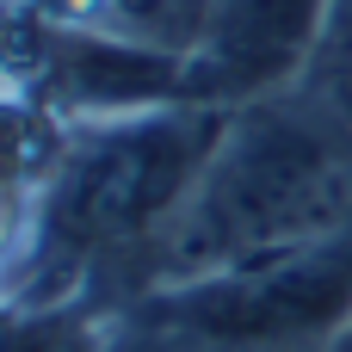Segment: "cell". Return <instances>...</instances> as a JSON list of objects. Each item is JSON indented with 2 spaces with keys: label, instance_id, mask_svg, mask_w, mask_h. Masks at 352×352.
Returning <instances> with one entry per match:
<instances>
[{
  "label": "cell",
  "instance_id": "obj_1",
  "mask_svg": "<svg viewBox=\"0 0 352 352\" xmlns=\"http://www.w3.org/2000/svg\"><path fill=\"white\" fill-rule=\"evenodd\" d=\"M223 124L229 111L192 99L74 124L37 179L25 248L0 272V303L19 316L68 309L111 272H130L142 291V266L192 198Z\"/></svg>",
  "mask_w": 352,
  "mask_h": 352
},
{
  "label": "cell",
  "instance_id": "obj_2",
  "mask_svg": "<svg viewBox=\"0 0 352 352\" xmlns=\"http://www.w3.org/2000/svg\"><path fill=\"white\" fill-rule=\"evenodd\" d=\"M352 229V136L297 87L229 111L192 198L155 241L142 291L266 266Z\"/></svg>",
  "mask_w": 352,
  "mask_h": 352
},
{
  "label": "cell",
  "instance_id": "obj_3",
  "mask_svg": "<svg viewBox=\"0 0 352 352\" xmlns=\"http://www.w3.org/2000/svg\"><path fill=\"white\" fill-rule=\"evenodd\" d=\"M334 0H223L204 43L186 56V99L241 111L303 87Z\"/></svg>",
  "mask_w": 352,
  "mask_h": 352
},
{
  "label": "cell",
  "instance_id": "obj_4",
  "mask_svg": "<svg viewBox=\"0 0 352 352\" xmlns=\"http://www.w3.org/2000/svg\"><path fill=\"white\" fill-rule=\"evenodd\" d=\"M111 6H118V37L124 43L186 62L204 43V31H210L223 0H111Z\"/></svg>",
  "mask_w": 352,
  "mask_h": 352
},
{
  "label": "cell",
  "instance_id": "obj_5",
  "mask_svg": "<svg viewBox=\"0 0 352 352\" xmlns=\"http://www.w3.org/2000/svg\"><path fill=\"white\" fill-rule=\"evenodd\" d=\"M303 99H316L340 130L352 136V0H334L328 6V31L316 43V62L297 87Z\"/></svg>",
  "mask_w": 352,
  "mask_h": 352
},
{
  "label": "cell",
  "instance_id": "obj_6",
  "mask_svg": "<svg viewBox=\"0 0 352 352\" xmlns=\"http://www.w3.org/2000/svg\"><path fill=\"white\" fill-rule=\"evenodd\" d=\"M0 352H105V328L93 316H80L74 303L68 309H31L0 334Z\"/></svg>",
  "mask_w": 352,
  "mask_h": 352
},
{
  "label": "cell",
  "instance_id": "obj_7",
  "mask_svg": "<svg viewBox=\"0 0 352 352\" xmlns=\"http://www.w3.org/2000/svg\"><path fill=\"white\" fill-rule=\"evenodd\" d=\"M322 352H352V316L334 328V334H328V346H322Z\"/></svg>",
  "mask_w": 352,
  "mask_h": 352
}]
</instances>
